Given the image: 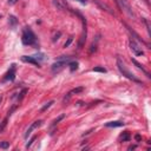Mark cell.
Wrapping results in <instances>:
<instances>
[{"mask_svg":"<svg viewBox=\"0 0 151 151\" xmlns=\"http://www.w3.org/2000/svg\"><path fill=\"white\" fill-rule=\"evenodd\" d=\"M21 41L24 45H27V46H36V49H38L37 37L30 27H25L24 29L22 36H21Z\"/></svg>","mask_w":151,"mask_h":151,"instance_id":"6da1fadb","label":"cell"},{"mask_svg":"<svg viewBox=\"0 0 151 151\" xmlns=\"http://www.w3.org/2000/svg\"><path fill=\"white\" fill-rule=\"evenodd\" d=\"M117 66H118V70L120 71V73L124 76L125 78H128V79H130V80H132V82L137 83V84H143L142 80H139L135 74L132 73L131 71H130V70H128L126 65H125L124 63H123V60L120 59L119 57L117 58Z\"/></svg>","mask_w":151,"mask_h":151,"instance_id":"7a4b0ae2","label":"cell"},{"mask_svg":"<svg viewBox=\"0 0 151 151\" xmlns=\"http://www.w3.org/2000/svg\"><path fill=\"white\" fill-rule=\"evenodd\" d=\"M129 46H130V50L132 51V53L135 54V56L140 57V56H143V54H144V51L142 50V47H140L139 45H138L137 43L135 41V40L130 39V41H129Z\"/></svg>","mask_w":151,"mask_h":151,"instance_id":"3957f363","label":"cell"},{"mask_svg":"<svg viewBox=\"0 0 151 151\" xmlns=\"http://www.w3.org/2000/svg\"><path fill=\"white\" fill-rule=\"evenodd\" d=\"M41 124H43V120H36L34 123H32V124L30 125L29 129L26 130V132H25V138H29V136L32 133V131H33V130H36L37 128H39Z\"/></svg>","mask_w":151,"mask_h":151,"instance_id":"277c9868","label":"cell"},{"mask_svg":"<svg viewBox=\"0 0 151 151\" xmlns=\"http://www.w3.org/2000/svg\"><path fill=\"white\" fill-rule=\"evenodd\" d=\"M21 60H22L24 63H29V64H32V65H34V66H37V67L40 66V62H39V60H37L33 56H32V57L22 56V57H21Z\"/></svg>","mask_w":151,"mask_h":151,"instance_id":"5b68a950","label":"cell"},{"mask_svg":"<svg viewBox=\"0 0 151 151\" xmlns=\"http://www.w3.org/2000/svg\"><path fill=\"white\" fill-rule=\"evenodd\" d=\"M118 4H120V5H122L123 10H124V11L126 12V13L129 14L130 17H133V12H132L131 7H130L129 2H128V0H119V1H118Z\"/></svg>","mask_w":151,"mask_h":151,"instance_id":"8992f818","label":"cell"},{"mask_svg":"<svg viewBox=\"0 0 151 151\" xmlns=\"http://www.w3.org/2000/svg\"><path fill=\"white\" fill-rule=\"evenodd\" d=\"M14 78H16V65H12V67L10 69V71L7 72L6 74H5V78L4 80H14Z\"/></svg>","mask_w":151,"mask_h":151,"instance_id":"52a82bcc","label":"cell"},{"mask_svg":"<svg viewBox=\"0 0 151 151\" xmlns=\"http://www.w3.org/2000/svg\"><path fill=\"white\" fill-rule=\"evenodd\" d=\"M66 66V63H64V62H57L54 63L53 65H52V71L53 72H59V71H62L64 67Z\"/></svg>","mask_w":151,"mask_h":151,"instance_id":"ba28073f","label":"cell"},{"mask_svg":"<svg viewBox=\"0 0 151 151\" xmlns=\"http://www.w3.org/2000/svg\"><path fill=\"white\" fill-rule=\"evenodd\" d=\"M124 125V123L120 122V120H115V122H109L105 124L106 128H120Z\"/></svg>","mask_w":151,"mask_h":151,"instance_id":"9c48e42d","label":"cell"},{"mask_svg":"<svg viewBox=\"0 0 151 151\" xmlns=\"http://www.w3.org/2000/svg\"><path fill=\"white\" fill-rule=\"evenodd\" d=\"M93 1H95V2H96V4H97V5H98V6H100V7H102V8H103V10H104V11L109 12V13H110V14H113V12L111 11V8H110V7H109V6H107V5H106V4H103V2H102V1H99V0H93Z\"/></svg>","mask_w":151,"mask_h":151,"instance_id":"30bf717a","label":"cell"},{"mask_svg":"<svg viewBox=\"0 0 151 151\" xmlns=\"http://www.w3.org/2000/svg\"><path fill=\"white\" fill-rule=\"evenodd\" d=\"M132 63H133V64H135V65H136V66H137V69L142 70V71H143V72H144V73H145V74H147V77H148V78H150V77H151V76H150V73H149V72H148V71H147V70H145V69H144V67H143V65H140V64H139V63H138V62H137V60H136V59H132Z\"/></svg>","mask_w":151,"mask_h":151,"instance_id":"8fae6325","label":"cell"},{"mask_svg":"<svg viewBox=\"0 0 151 151\" xmlns=\"http://www.w3.org/2000/svg\"><path fill=\"white\" fill-rule=\"evenodd\" d=\"M8 24L12 29H14V27L17 26V24H18V20H17V18L14 16H10L8 17Z\"/></svg>","mask_w":151,"mask_h":151,"instance_id":"7c38bea8","label":"cell"},{"mask_svg":"<svg viewBox=\"0 0 151 151\" xmlns=\"http://www.w3.org/2000/svg\"><path fill=\"white\" fill-rule=\"evenodd\" d=\"M130 139H131V136H130V133L128 131L123 132L122 136H120V140H122V142H129Z\"/></svg>","mask_w":151,"mask_h":151,"instance_id":"4fadbf2b","label":"cell"},{"mask_svg":"<svg viewBox=\"0 0 151 151\" xmlns=\"http://www.w3.org/2000/svg\"><path fill=\"white\" fill-rule=\"evenodd\" d=\"M57 60H58V62H64V63H66V64H69L70 60H71V57H69V56H60V57L57 58Z\"/></svg>","mask_w":151,"mask_h":151,"instance_id":"5bb4252c","label":"cell"},{"mask_svg":"<svg viewBox=\"0 0 151 151\" xmlns=\"http://www.w3.org/2000/svg\"><path fill=\"white\" fill-rule=\"evenodd\" d=\"M84 90L85 89L83 86H79V87H76V89L71 90V91H70V93H71V95H78V93H82Z\"/></svg>","mask_w":151,"mask_h":151,"instance_id":"9a60e30c","label":"cell"},{"mask_svg":"<svg viewBox=\"0 0 151 151\" xmlns=\"http://www.w3.org/2000/svg\"><path fill=\"white\" fill-rule=\"evenodd\" d=\"M53 4H54V6H56L58 10H64L65 8V5L62 4L60 0H53Z\"/></svg>","mask_w":151,"mask_h":151,"instance_id":"2e32d148","label":"cell"},{"mask_svg":"<svg viewBox=\"0 0 151 151\" xmlns=\"http://www.w3.org/2000/svg\"><path fill=\"white\" fill-rule=\"evenodd\" d=\"M69 66H70V71H71V72H74L76 70L78 69V63H77V62L69 63Z\"/></svg>","mask_w":151,"mask_h":151,"instance_id":"e0dca14e","label":"cell"},{"mask_svg":"<svg viewBox=\"0 0 151 151\" xmlns=\"http://www.w3.org/2000/svg\"><path fill=\"white\" fill-rule=\"evenodd\" d=\"M93 72H100V73H106V69L103 66H97V67H93L92 69Z\"/></svg>","mask_w":151,"mask_h":151,"instance_id":"ac0fdd59","label":"cell"},{"mask_svg":"<svg viewBox=\"0 0 151 151\" xmlns=\"http://www.w3.org/2000/svg\"><path fill=\"white\" fill-rule=\"evenodd\" d=\"M8 118H10V117L7 116V117L1 122V125H0V132H2V131L5 130V128H6V125H7V122H8Z\"/></svg>","mask_w":151,"mask_h":151,"instance_id":"d6986e66","label":"cell"},{"mask_svg":"<svg viewBox=\"0 0 151 151\" xmlns=\"http://www.w3.org/2000/svg\"><path fill=\"white\" fill-rule=\"evenodd\" d=\"M65 118V115H60V116H58V117L56 118V119L53 120V122H52V126H54V125H57L58 123L60 122V120H63Z\"/></svg>","mask_w":151,"mask_h":151,"instance_id":"ffe728a7","label":"cell"},{"mask_svg":"<svg viewBox=\"0 0 151 151\" xmlns=\"http://www.w3.org/2000/svg\"><path fill=\"white\" fill-rule=\"evenodd\" d=\"M53 103H54V102H53V100H51V102L46 103V104H45V105H44V106H43V107H41V109H40V111H41V112H45V111H46V110H47V109H49V107H50V106H51V105H52V104H53Z\"/></svg>","mask_w":151,"mask_h":151,"instance_id":"44dd1931","label":"cell"},{"mask_svg":"<svg viewBox=\"0 0 151 151\" xmlns=\"http://www.w3.org/2000/svg\"><path fill=\"white\" fill-rule=\"evenodd\" d=\"M7 148H10V143L8 142H6V140L0 142V149H7Z\"/></svg>","mask_w":151,"mask_h":151,"instance_id":"7402d4cb","label":"cell"},{"mask_svg":"<svg viewBox=\"0 0 151 151\" xmlns=\"http://www.w3.org/2000/svg\"><path fill=\"white\" fill-rule=\"evenodd\" d=\"M26 92H27V90H26V89H24V90H22V91L18 95V102H20V100H21L22 98H24V96H25V93H26Z\"/></svg>","mask_w":151,"mask_h":151,"instance_id":"603a6c76","label":"cell"},{"mask_svg":"<svg viewBox=\"0 0 151 151\" xmlns=\"http://www.w3.org/2000/svg\"><path fill=\"white\" fill-rule=\"evenodd\" d=\"M36 139H37V136H33V137H32L31 139H30V142L26 144V148H27V149H29V148H31V145L33 144V142H34Z\"/></svg>","mask_w":151,"mask_h":151,"instance_id":"cb8c5ba5","label":"cell"},{"mask_svg":"<svg viewBox=\"0 0 151 151\" xmlns=\"http://www.w3.org/2000/svg\"><path fill=\"white\" fill-rule=\"evenodd\" d=\"M96 51H97V45H96V44H92L91 45V49H90V53H93V52H96Z\"/></svg>","mask_w":151,"mask_h":151,"instance_id":"d4e9b609","label":"cell"},{"mask_svg":"<svg viewBox=\"0 0 151 151\" xmlns=\"http://www.w3.org/2000/svg\"><path fill=\"white\" fill-rule=\"evenodd\" d=\"M60 36H62V32H57V33L54 34V37H53V41H57Z\"/></svg>","mask_w":151,"mask_h":151,"instance_id":"484cf974","label":"cell"},{"mask_svg":"<svg viewBox=\"0 0 151 151\" xmlns=\"http://www.w3.org/2000/svg\"><path fill=\"white\" fill-rule=\"evenodd\" d=\"M71 93H70V92H69V93H67V96H65V97H64V103H66V102H69V100H70V98H71Z\"/></svg>","mask_w":151,"mask_h":151,"instance_id":"4316f807","label":"cell"},{"mask_svg":"<svg viewBox=\"0 0 151 151\" xmlns=\"http://www.w3.org/2000/svg\"><path fill=\"white\" fill-rule=\"evenodd\" d=\"M18 2V0H7V4L8 5H16Z\"/></svg>","mask_w":151,"mask_h":151,"instance_id":"83f0119b","label":"cell"},{"mask_svg":"<svg viewBox=\"0 0 151 151\" xmlns=\"http://www.w3.org/2000/svg\"><path fill=\"white\" fill-rule=\"evenodd\" d=\"M72 43V38H69V40H67L66 43H65V45H64V47H69V45Z\"/></svg>","mask_w":151,"mask_h":151,"instance_id":"f1b7e54d","label":"cell"},{"mask_svg":"<svg viewBox=\"0 0 151 151\" xmlns=\"http://www.w3.org/2000/svg\"><path fill=\"white\" fill-rule=\"evenodd\" d=\"M135 139L137 140V142H140V140H142V137H140L139 135H136V136H135Z\"/></svg>","mask_w":151,"mask_h":151,"instance_id":"f546056e","label":"cell"},{"mask_svg":"<svg viewBox=\"0 0 151 151\" xmlns=\"http://www.w3.org/2000/svg\"><path fill=\"white\" fill-rule=\"evenodd\" d=\"M77 1L82 2V4H86V0H77Z\"/></svg>","mask_w":151,"mask_h":151,"instance_id":"4dcf8cb0","label":"cell"},{"mask_svg":"<svg viewBox=\"0 0 151 151\" xmlns=\"http://www.w3.org/2000/svg\"><path fill=\"white\" fill-rule=\"evenodd\" d=\"M133 149H136V145H132V147L129 148V150H133Z\"/></svg>","mask_w":151,"mask_h":151,"instance_id":"1f68e13d","label":"cell"},{"mask_svg":"<svg viewBox=\"0 0 151 151\" xmlns=\"http://www.w3.org/2000/svg\"><path fill=\"white\" fill-rule=\"evenodd\" d=\"M1 100H2V98H1V97H0V103H1Z\"/></svg>","mask_w":151,"mask_h":151,"instance_id":"d6a6232c","label":"cell"}]
</instances>
